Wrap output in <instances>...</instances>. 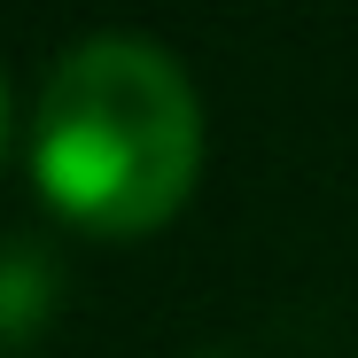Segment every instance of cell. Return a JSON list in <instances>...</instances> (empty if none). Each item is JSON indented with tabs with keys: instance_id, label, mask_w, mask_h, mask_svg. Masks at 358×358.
<instances>
[{
	"instance_id": "6da1fadb",
	"label": "cell",
	"mask_w": 358,
	"mask_h": 358,
	"mask_svg": "<svg viewBox=\"0 0 358 358\" xmlns=\"http://www.w3.org/2000/svg\"><path fill=\"white\" fill-rule=\"evenodd\" d=\"M31 171L71 226L109 242L156 234L203 171V101L187 71L141 31L78 39L39 86Z\"/></svg>"
},
{
	"instance_id": "7a4b0ae2",
	"label": "cell",
	"mask_w": 358,
	"mask_h": 358,
	"mask_svg": "<svg viewBox=\"0 0 358 358\" xmlns=\"http://www.w3.org/2000/svg\"><path fill=\"white\" fill-rule=\"evenodd\" d=\"M55 257L31 250V242H8L0 250V343H31L55 312Z\"/></svg>"
},
{
	"instance_id": "3957f363",
	"label": "cell",
	"mask_w": 358,
	"mask_h": 358,
	"mask_svg": "<svg viewBox=\"0 0 358 358\" xmlns=\"http://www.w3.org/2000/svg\"><path fill=\"white\" fill-rule=\"evenodd\" d=\"M0 156H8V86H0Z\"/></svg>"
}]
</instances>
